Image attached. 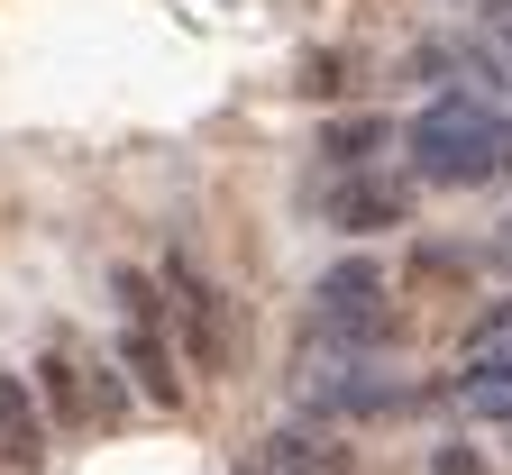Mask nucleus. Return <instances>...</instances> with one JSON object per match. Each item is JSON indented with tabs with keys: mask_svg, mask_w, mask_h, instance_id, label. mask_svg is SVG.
Returning a JSON list of instances; mask_svg holds the SVG:
<instances>
[{
	"mask_svg": "<svg viewBox=\"0 0 512 475\" xmlns=\"http://www.w3.org/2000/svg\"><path fill=\"white\" fill-rule=\"evenodd\" d=\"M247 475H357V457L330 448V439H311V430H275V439L247 448Z\"/></svg>",
	"mask_w": 512,
	"mask_h": 475,
	"instance_id": "obj_6",
	"label": "nucleus"
},
{
	"mask_svg": "<svg viewBox=\"0 0 512 475\" xmlns=\"http://www.w3.org/2000/svg\"><path fill=\"white\" fill-rule=\"evenodd\" d=\"M430 475H485V457H467V448H430Z\"/></svg>",
	"mask_w": 512,
	"mask_h": 475,
	"instance_id": "obj_13",
	"label": "nucleus"
},
{
	"mask_svg": "<svg viewBox=\"0 0 512 475\" xmlns=\"http://www.w3.org/2000/svg\"><path fill=\"white\" fill-rule=\"evenodd\" d=\"M302 92H320V101L348 92V64H339V55H311V64H302Z\"/></svg>",
	"mask_w": 512,
	"mask_h": 475,
	"instance_id": "obj_12",
	"label": "nucleus"
},
{
	"mask_svg": "<svg viewBox=\"0 0 512 475\" xmlns=\"http://www.w3.org/2000/svg\"><path fill=\"white\" fill-rule=\"evenodd\" d=\"M19 384H28V402H37V421H55V430H83V421H92V375H83V357H74V338L46 348Z\"/></svg>",
	"mask_w": 512,
	"mask_h": 475,
	"instance_id": "obj_3",
	"label": "nucleus"
},
{
	"mask_svg": "<svg viewBox=\"0 0 512 475\" xmlns=\"http://www.w3.org/2000/svg\"><path fill=\"white\" fill-rule=\"evenodd\" d=\"M448 402H467L485 421H512V348L503 357H467V375L448 384Z\"/></svg>",
	"mask_w": 512,
	"mask_h": 475,
	"instance_id": "obj_9",
	"label": "nucleus"
},
{
	"mask_svg": "<svg viewBox=\"0 0 512 475\" xmlns=\"http://www.w3.org/2000/svg\"><path fill=\"white\" fill-rule=\"evenodd\" d=\"M458 64H467V74H476L485 92H503V101H512V46H494V37H476V46L458 55Z\"/></svg>",
	"mask_w": 512,
	"mask_h": 475,
	"instance_id": "obj_10",
	"label": "nucleus"
},
{
	"mask_svg": "<svg viewBox=\"0 0 512 475\" xmlns=\"http://www.w3.org/2000/svg\"><path fill=\"white\" fill-rule=\"evenodd\" d=\"M403 220H412V183H403V174H348V183L330 192V229H348V238L403 229Z\"/></svg>",
	"mask_w": 512,
	"mask_h": 475,
	"instance_id": "obj_4",
	"label": "nucleus"
},
{
	"mask_svg": "<svg viewBox=\"0 0 512 475\" xmlns=\"http://www.w3.org/2000/svg\"><path fill=\"white\" fill-rule=\"evenodd\" d=\"M0 475H46V421L19 375H0Z\"/></svg>",
	"mask_w": 512,
	"mask_h": 475,
	"instance_id": "obj_7",
	"label": "nucleus"
},
{
	"mask_svg": "<svg viewBox=\"0 0 512 475\" xmlns=\"http://www.w3.org/2000/svg\"><path fill=\"white\" fill-rule=\"evenodd\" d=\"M384 138H394V119H375V110H357V119H330V128H320V156H330L339 174H375Z\"/></svg>",
	"mask_w": 512,
	"mask_h": 475,
	"instance_id": "obj_8",
	"label": "nucleus"
},
{
	"mask_svg": "<svg viewBox=\"0 0 512 475\" xmlns=\"http://www.w3.org/2000/svg\"><path fill=\"white\" fill-rule=\"evenodd\" d=\"M403 147H412V174L403 183H439V192L494 183V174H512V110H494L485 92H439L412 119Z\"/></svg>",
	"mask_w": 512,
	"mask_h": 475,
	"instance_id": "obj_1",
	"label": "nucleus"
},
{
	"mask_svg": "<svg viewBox=\"0 0 512 475\" xmlns=\"http://www.w3.org/2000/svg\"><path fill=\"white\" fill-rule=\"evenodd\" d=\"M494 348H512V302L476 311V329H467V357H494Z\"/></svg>",
	"mask_w": 512,
	"mask_h": 475,
	"instance_id": "obj_11",
	"label": "nucleus"
},
{
	"mask_svg": "<svg viewBox=\"0 0 512 475\" xmlns=\"http://www.w3.org/2000/svg\"><path fill=\"white\" fill-rule=\"evenodd\" d=\"M119 384L147 393L156 412H183V366H174V348H165V329H138V320L119 329Z\"/></svg>",
	"mask_w": 512,
	"mask_h": 475,
	"instance_id": "obj_5",
	"label": "nucleus"
},
{
	"mask_svg": "<svg viewBox=\"0 0 512 475\" xmlns=\"http://www.w3.org/2000/svg\"><path fill=\"white\" fill-rule=\"evenodd\" d=\"M494 256H503V265H512V220H503V229H494Z\"/></svg>",
	"mask_w": 512,
	"mask_h": 475,
	"instance_id": "obj_14",
	"label": "nucleus"
},
{
	"mask_svg": "<svg viewBox=\"0 0 512 475\" xmlns=\"http://www.w3.org/2000/svg\"><path fill=\"white\" fill-rule=\"evenodd\" d=\"M156 284L183 302V357H192V366H211V375H229V366H238V320H229V293H220V284H202L183 256L165 265Z\"/></svg>",
	"mask_w": 512,
	"mask_h": 475,
	"instance_id": "obj_2",
	"label": "nucleus"
}]
</instances>
